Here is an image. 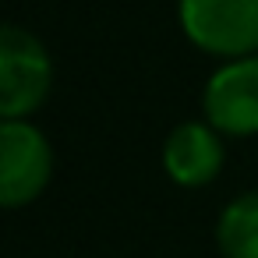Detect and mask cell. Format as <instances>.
<instances>
[{"mask_svg": "<svg viewBox=\"0 0 258 258\" xmlns=\"http://www.w3.org/2000/svg\"><path fill=\"white\" fill-rule=\"evenodd\" d=\"M159 163H163V173L177 187L202 191L226 166V138L209 120H180L163 138Z\"/></svg>", "mask_w": 258, "mask_h": 258, "instance_id": "5b68a950", "label": "cell"}, {"mask_svg": "<svg viewBox=\"0 0 258 258\" xmlns=\"http://www.w3.org/2000/svg\"><path fill=\"white\" fill-rule=\"evenodd\" d=\"M177 25L205 57L258 53V0H177Z\"/></svg>", "mask_w": 258, "mask_h": 258, "instance_id": "3957f363", "label": "cell"}, {"mask_svg": "<svg viewBox=\"0 0 258 258\" xmlns=\"http://www.w3.org/2000/svg\"><path fill=\"white\" fill-rule=\"evenodd\" d=\"M202 120L223 138H258V53L219 60L202 85Z\"/></svg>", "mask_w": 258, "mask_h": 258, "instance_id": "277c9868", "label": "cell"}, {"mask_svg": "<svg viewBox=\"0 0 258 258\" xmlns=\"http://www.w3.org/2000/svg\"><path fill=\"white\" fill-rule=\"evenodd\" d=\"M57 85L50 46L25 25L0 22V120H32Z\"/></svg>", "mask_w": 258, "mask_h": 258, "instance_id": "6da1fadb", "label": "cell"}, {"mask_svg": "<svg viewBox=\"0 0 258 258\" xmlns=\"http://www.w3.org/2000/svg\"><path fill=\"white\" fill-rule=\"evenodd\" d=\"M57 152L36 120H0V209H29L53 184Z\"/></svg>", "mask_w": 258, "mask_h": 258, "instance_id": "7a4b0ae2", "label": "cell"}, {"mask_svg": "<svg viewBox=\"0 0 258 258\" xmlns=\"http://www.w3.org/2000/svg\"><path fill=\"white\" fill-rule=\"evenodd\" d=\"M212 237L223 258H258V187L233 195L219 209Z\"/></svg>", "mask_w": 258, "mask_h": 258, "instance_id": "8992f818", "label": "cell"}]
</instances>
